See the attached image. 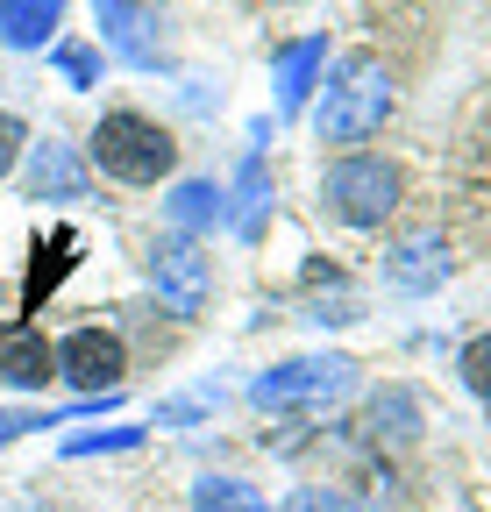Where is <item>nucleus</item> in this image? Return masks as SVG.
Returning <instances> with one entry per match:
<instances>
[{
    "label": "nucleus",
    "mask_w": 491,
    "mask_h": 512,
    "mask_svg": "<svg viewBox=\"0 0 491 512\" xmlns=\"http://www.w3.org/2000/svg\"><path fill=\"white\" fill-rule=\"evenodd\" d=\"M385 114H392V72L371 50H356V57L335 64V86L321 93L314 128H321V143H363V136L385 128Z\"/></svg>",
    "instance_id": "obj_1"
},
{
    "label": "nucleus",
    "mask_w": 491,
    "mask_h": 512,
    "mask_svg": "<svg viewBox=\"0 0 491 512\" xmlns=\"http://www.w3.org/2000/svg\"><path fill=\"white\" fill-rule=\"evenodd\" d=\"M93 164H100L107 178H121V185H157V178H171L178 143H171L164 121H150V114H136V107H114V114H100V128H93Z\"/></svg>",
    "instance_id": "obj_2"
},
{
    "label": "nucleus",
    "mask_w": 491,
    "mask_h": 512,
    "mask_svg": "<svg viewBox=\"0 0 491 512\" xmlns=\"http://www.w3.org/2000/svg\"><path fill=\"white\" fill-rule=\"evenodd\" d=\"M321 200L342 228H378L392 207H399V171L371 150H356V157H335L328 178H321Z\"/></svg>",
    "instance_id": "obj_3"
},
{
    "label": "nucleus",
    "mask_w": 491,
    "mask_h": 512,
    "mask_svg": "<svg viewBox=\"0 0 491 512\" xmlns=\"http://www.w3.org/2000/svg\"><path fill=\"white\" fill-rule=\"evenodd\" d=\"M349 384H356V363L349 356H299V363L264 370L250 384V399L264 413H321V406H335L349 392Z\"/></svg>",
    "instance_id": "obj_4"
},
{
    "label": "nucleus",
    "mask_w": 491,
    "mask_h": 512,
    "mask_svg": "<svg viewBox=\"0 0 491 512\" xmlns=\"http://www.w3.org/2000/svg\"><path fill=\"white\" fill-rule=\"evenodd\" d=\"M121 370H129V349H121V335H107V328H72L57 342V377H72L93 399L121 392Z\"/></svg>",
    "instance_id": "obj_5"
},
{
    "label": "nucleus",
    "mask_w": 491,
    "mask_h": 512,
    "mask_svg": "<svg viewBox=\"0 0 491 512\" xmlns=\"http://www.w3.org/2000/svg\"><path fill=\"white\" fill-rule=\"evenodd\" d=\"M150 285H157V299H164L171 313H200V306H207V285H214L200 242L164 235V242L150 249Z\"/></svg>",
    "instance_id": "obj_6"
},
{
    "label": "nucleus",
    "mask_w": 491,
    "mask_h": 512,
    "mask_svg": "<svg viewBox=\"0 0 491 512\" xmlns=\"http://www.w3.org/2000/svg\"><path fill=\"white\" fill-rule=\"evenodd\" d=\"M50 377H57V342H43V328H29V320H0V384L43 392Z\"/></svg>",
    "instance_id": "obj_7"
},
{
    "label": "nucleus",
    "mask_w": 491,
    "mask_h": 512,
    "mask_svg": "<svg viewBox=\"0 0 491 512\" xmlns=\"http://www.w3.org/2000/svg\"><path fill=\"white\" fill-rule=\"evenodd\" d=\"M29 200H57V207L86 200V164L65 143H36L29 150Z\"/></svg>",
    "instance_id": "obj_8"
},
{
    "label": "nucleus",
    "mask_w": 491,
    "mask_h": 512,
    "mask_svg": "<svg viewBox=\"0 0 491 512\" xmlns=\"http://www.w3.org/2000/svg\"><path fill=\"white\" fill-rule=\"evenodd\" d=\"M57 22H65V0H0V43L8 50H43Z\"/></svg>",
    "instance_id": "obj_9"
},
{
    "label": "nucleus",
    "mask_w": 491,
    "mask_h": 512,
    "mask_svg": "<svg viewBox=\"0 0 491 512\" xmlns=\"http://www.w3.org/2000/svg\"><path fill=\"white\" fill-rule=\"evenodd\" d=\"M435 278H449V249H442V235H413V242H399V256H392V285H435Z\"/></svg>",
    "instance_id": "obj_10"
},
{
    "label": "nucleus",
    "mask_w": 491,
    "mask_h": 512,
    "mask_svg": "<svg viewBox=\"0 0 491 512\" xmlns=\"http://www.w3.org/2000/svg\"><path fill=\"white\" fill-rule=\"evenodd\" d=\"M72 249H79V235H72V228H57V235H50V249H36V264H29V285H22V299H29V306H36V299H43L57 278L72 271Z\"/></svg>",
    "instance_id": "obj_11"
},
{
    "label": "nucleus",
    "mask_w": 491,
    "mask_h": 512,
    "mask_svg": "<svg viewBox=\"0 0 491 512\" xmlns=\"http://www.w3.org/2000/svg\"><path fill=\"white\" fill-rule=\"evenodd\" d=\"M193 512H271V505L257 498V484H242V477H200Z\"/></svg>",
    "instance_id": "obj_12"
},
{
    "label": "nucleus",
    "mask_w": 491,
    "mask_h": 512,
    "mask_svg": "<svg viewBox=\"0 0 491 512\" xmlns=\"http://www.w3.org/2000/svg\"><path fill=\"white\" fill-rule=\"evenodd\" d=\"M413 420H420V406H413V392H385V399L371 406V434H378V441H392V448H406V441L420 434Z\"/></svg>",
    "instance_id": "obj_13"
},
{
    "label": "nucleus",
    "mask_w": 491,
    "mask_h": 512,
    "mask_svg": "<svg viewBox=\"0 0 491 512\" xmlns=\"http://www.w3.org/2000/svg\"><path fill=\"white\" fill-rule=\"evenodd\" d=\"M321 57H328V43H321V36L285 50V64H278V72H285V86H278V93H285V107H299V100H306V86H314V64H321Z\"/></svg>",
    "instance_id": "obj_14"
},
{
    "label": "nucleus",
    "mask_w": 491,
    "mask_h": 512,
    "mask_svg": "<svg viewBox=\"0 0 491 512\" xmlns=\"http://www.w3.org/2000/svg\"><path fill=\"white\" fill-rule=\"evenodd\" d=\"M214 214H221V192H214V185L193 178V185L171 192V221H178V228H200V221H214Z\"/></svg>",
    "instance_id": "obj_15"
},
{
    "label": "nucleus",
    "mask_w": 491,
    "mask_h": 512,
    "mask_svg": "<svg viewBox=\"0 0 491 512\" xmlns=\"http://www.w3.org/2000/svg\"><path fill=\"white\" fill-rule=\"evenodd\" d=\"M285 512H363V498H349V491H335V484H306Z\"/></svg>",
    "instance_id": "obj_16"
},
{
    "label": "nucleus",
    "mask_w": 491,
    "mask_h": 512,
    "mask_svg": "<svg viewBox=\"0 0 491 512\" xmlns=\"http://www.w3.org/2000/svg\"><path fill=\"white\" fill-rule=\"evenodd\" d=\"M456 370H463V384H470L477 399H491V335H477V342L463 349V363H456Z\"/></svg>",
    "instance_id": "obj_17"
},
{
    "label": "nucleus",
    "mask_w": 491,
    "mask_h": 512,
    "mask_svg": "<svg viewBox=\"0 0 491 512\" xmlns=\"http://www.w3.org/2000/svg\"><path fill=\"white\" fill-rule=\"evenodd\" d=\"M57 72H65L72 86H93V79H100V57H93L86 43H72V50H57Z\"/></svg>",
    "instance_id": "obj_18"
},
{
    "label": "nucleus",
    "mask_w": 491,
    "mask_h": 512,
    "mask_svg": "<svg viewBox=\"0 0 491 512\" xmlns=\"http://www.w3.org/2000/svg\"><path fill=\"white\" fill-rule=\"evenodd\" d=\"M22 143H29V128L15 121V114H0V178L15 171V157H22Z\"/></svg>",
    "instance_id": "obj_19"
},
{
    "label": "nucleus",
    "mask_w": 491,
    "mask_h": 512,
    "mask_svg": "<svg viewBox=\"0 0 491 512\" xmlns=\"http://www.w3.org/2000/svg\"><path fill=\"white\" fill-rule=\"evenodd\" d=\"M136 441H143L136 427H121V434H79V441H72V456H100V448H136Z\"/></svg>",
    "instance_id": "obj_20"
},
{
    "label": "nucleus",
    "mask_w": 491,
    "mask_h": 512,
    "mask_svg": "<svg viewBox=\"0 0 491 512\" xmlns=\"http://www.w3.org/2000/svg\"><path fill=\"white\" fill-rule=\"evenodd\" d=\"M8 512H50V505H36V498H22V505H8Z\"/></svg>",
    "instance_id": "obj_21"
},
{
    "label": "nucleus",
    "mask_w": 491,
    "mask_h": 512,
    "mask_svg": "<svg viewBox=\"0 0 491 512\" xmlns=\"http://www.w3.org/2000/svg\"><path fill=\"white\" fill-rule=\"evenodd\" d=\"M121 8H136V0H121Z\"/></svg>",
    "instance_id": "obj_22"
}]
</instances>
